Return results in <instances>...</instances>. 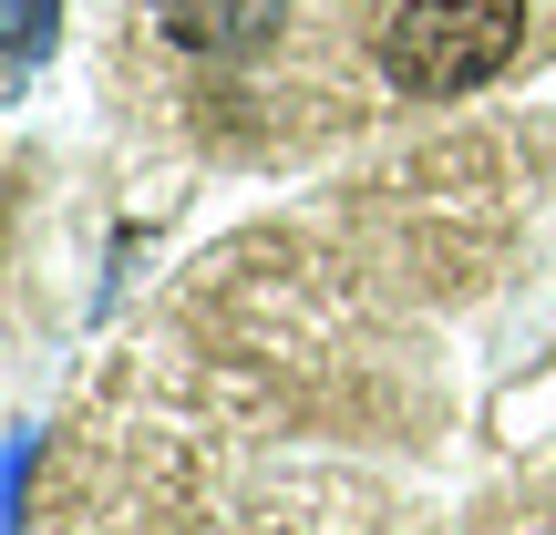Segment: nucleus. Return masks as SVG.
<instances>
[{"mask_svg": "<svg viewBox=\"0 0 556 535\" xmlns=\"http://www.w3.org/2000/svg\"><path fill=\"white\" fill-rule=\"evenodd\" d=\"M41 41H52V0H0V73H11V52L41 62Z\"/></svg>", "mask_w": 556, "mask_h": 535, "instance_id": "7ed1b4c3", "label": "nucleus"}, {"mask_svg": "<svg viewBox=\"0 0 556 535\" xmlns=\"http://www.w3.org/2000/svg\"><path fill=\"white\" fill-rule=\"evenodd\" d=\"M155 21L197 62H248V52L278 41V0H155Z\"/></svg>", "mask_w": 556, "mask_h": 535, "instance_id": "f03ea898", "label": "nucleus"}, {"mask_svg": "<svg viewBox=\"0 0 556 535\" xmlns=\"http://www.w3.org/2000/svg\"><path fill=\"white\" fill-rule=\"evenodd\" d=\"M526 41V0H402L392 31H381V73L413 103H454L516 62Z\"/></svg>", "mask_w": 556, "mask_h": 535, "instance_id": "f257e3e1", "label": "nucleus"}]
</instances>
